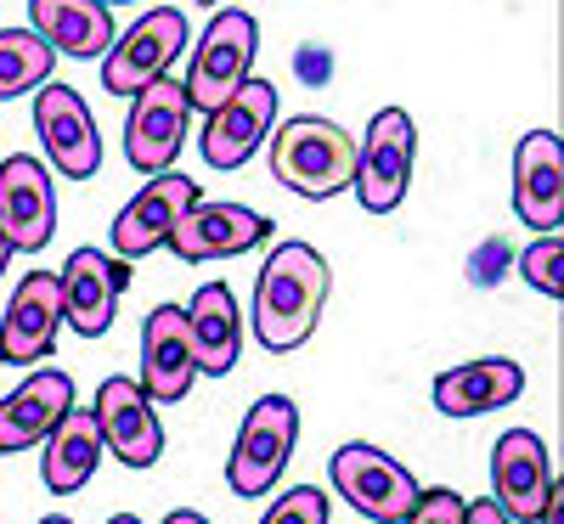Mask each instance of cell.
<instances>
[{
    "mask_svg": "<svg viewBox=\"0 0 564 524\" xmlns=\"http://www.w3.org/2000/svg\"><path fill=\"white\" fill-rule=\"evenodd\" d=\"M294 446H300V406L289 395H260L238 423V440L226 457V485L238 496H271Z\"/></svg>",
    "mask_w": 564,
    "mask_h": 524,
    "instance_id": "cell-3",
    "label": "cell"
},
{
    "mask_svg": "<svg viewBox=\"0 0 564 524\" xmlns=\"http://www.w3.org/2000/svg\"><path fill=\"white\" fill-rule=\"evenodd\" d=\"M254 52H260V23L243 7L215 12L209 29H204V40H198V52H193V74L181 79L186 108H193V113H215L231 90L249 79Z\"/></svg>",
    "mask_w": 564,
    "mask_h": 524,
    "instance_id": "cell-5",
    "label": "cell"
},
{
    "mask_svg": "<svg viewBox=\"0 0 564 524\" xmlns=\"http://www.w3.org/2000/svg\"><path fill=\"white\" fill-rule=\"evenodd\" d=\"M186 18L175 7H153L141 23H130L102 57V90H113V97H135V90H148L153 79L170 74V63L181 57L186 45Z\"/></svg>",
    "mask_w": 564,
    "mask_h": 524,
    "instance_id": "cell-9",
    "label": "cell"
},
{
    "mask_svg": "<svg viewBox=\"0 0 564 524\" xmlns=\"http://www.w3.org/2000/svg\"><path fill=\"white\" fill-rule=\"evenodd\" d=\"M271 237V220L260 209L243 204H193L181 215V226L170 231V254L186 265H204V260H231V254H249Z\"/></svg>",
    "mask_w": 564,
    "mask_h": 524,
    "instance_id": "cell-16",
    "label": "cell"
},
{
    "mask_svg": "<svg viewBox=\"0 0 564 524\" xmlns=\"http://www.w3.org/2000/svg\"><path fill=\"white\" fill-rule=\"evenodd\" d=\"M412 164H417V124H412V113L406 108L372 113L367 135L356 141L350 193L361 198L367 215H390V209H401L406 186H412Z\"/></svg>",
    "mask_w": 564,
    "mask_h": 524,
    "instance_id": "cell-4",
    "label": "cell"
},
{
    "mask_svg": "<svg viewBox=\"0 0 564 524\" xmlns=\"http://www.w3.org/2000/svg\"><path fill=\"white\" fill-rule=\"evenodd\" d=\"M63 327V288L52 271H29L12 288V310L0 316V361L7 367H34L52 356Z\"/></svg>",
    "mask_w": 564,
    "mask_h": 524,
    "instance_id": "cell-17",
    "label": "cell"
},
{
    "mask_svg": "<svg viewBox=\"0 0 564 524\" xmlns=\"http://www.w3.org/2000/svg\"><path fill=\"white\" fill-rule=\"evenodd\" d=\"M181 310H186V332H193L198 372L226 378L231 367H238V356H243V316H238L231 288L226 282H204V288L193 294V305H181Z\"/></svg>",
    "mask_w": 564,
    "mask_h": 524,
    "instance_id": "cell-22",
    "label": "cell"
},
{
    "mask_svg": "<svg viewBox=\"0 0 564 524\" xmlns=\"http://www.w3.org/2000/svg\"><path fill=\"white\" fill-rule=\"evenodd\" d=\"M7 265H12V249H7V237H0V276H7Z\"/></svg>",
    "mask_w": 564,
    "mask_h": 524,
    "instance_id": "cell-32",
    "label": "cell"
},
{
    "mask_svg": "<svg viewBox=\"0 0 564 524\" xmlns=\"http://www.w3.org/2000/svg\"><path fill=\"white\" fill-rule=\"evenodd\" d=\"M520 390H525V367L520 361L480 356V361H463V367L435 378V406L446 417H486L497 406H513Z\"/></svg>",
    "mask_w": 564,
    "mask_h": 524,
    "instance_id": "cell-21",
    "label": "cell"
},
{
    "mask_svg": "<svg viewBox=\"0 0 564 524\" xmlns=\"http://www.w3.org/2000/svg\"><path fill=\"white\" fill-rule=\"evenodd\" d=\"M108 524H141V518H135V513H113Z\"/></svg>",
    "mask_w": 564,
    "mask_h": 524,
    "instance_id": "cell-33",
    "label": "cell"
},
{
    "mask_svg": "<svg viewBox=\"0 0 564 524\" xmlns=\"http://www.w3.org/2000/svg\"><path fill=\"white\" fill-rule=\"evenodd\" d=\"M34 130H40V148L57 164L63 181L102 175V135H97V119H90V108L74 85L45 79L34 90Z\"/></svg>",
    "mask_w": 564,
    "mask_h": 524,
    "instance_id": "cell-8",
    "label": "cell"
},
{
    "mask_svg": "<svg viewBox=\"0 0 564 524\" xmlns=\"http://www.w3.org/2000/svg\"><path fill=\"white\" fill-rule=\"evenodd\" d=\"M327 480H334V491L372 524H401L417 502V473L401 468L390 451L367 446V440H350L327 457Z\"/></svg>",
    "mask_w": 564,
    "mask_h": 524,
    "instance_id": "cell-6",
    "label": "cell"
},
{
    "mask_svg": "<svg viewBox=\"0 0 564 524\" xmlns=\"http://www.w3.org/2000/svg\"><path fill=\"white\" fill-rule=\"evenodd\" d=\"M193 204H204V186L193 181V175H175V170H164V175H148V186L119 209V220H113V231H108V254H119V260H148V254H159L164 243H170V231L181 226V215L193 209Z\"/></svg>",
    "mask_w": 564,
    "mask_h": 524,
    "instance_id": "cell-7",
    "label": "cell"
},
{
    "mask_svg": "<svg viewBox=\"0 0 564 524\" xmlns=\"http://www.w3.org/2000/svg\"><path fill=\"white\" fill-rule=\"evenodd\" d=\"M193 332H186V310L181 305H159L141 327V390L153 406H175L193 395Z\"/></svg>",
    "mask_w": 564,
    "mask_h": 524,
    "instance_id": "cell-18",
    "label": "cell"
},
{
    "mask_svg": "<svg viewBox=\"0 0 564 524\" xmlns=\"http://www.w3.org/2000/svg\"><path fill=\"white\" fill-rule=\"evenodd\" d=\"M553 485H558V473L536 428H508L491 446V502L508 513V524H536Z\"/></svg>",
    "mask_w": 564,
    "mask_h": 524,
    "instance_id": "cell-13",
    "label": "cell"
},
{
    "mask_svg": "<svg viewBox=\"0 0 564 524\" xmlns=\"http://www.w3.org/2000/svg\"><path fill=\"white\" fill-rule=\"evenodd\" d=\"M463 524H508V513L486 496V502H468V507H463Z\"/></svg>",
    "mask_w": 564,
    "mask_h": 524,
    "instance_id": "cell-29",
    "label": "cell"
},
{
    "mask_svg": "<svg viewBox=\"0 0 564 524\" xmlns=\"http://www.w3.org/2000/svg\"><path fill=\"white\" fill-rule=\"evenodd\" d=\"M0 237L12 254H40L57 237V181L40 159H0Z\"/></svg>",
    "mask_w": 564,
    "mask_h": 524,
    "instance_id": "cell-10",
    "label": "cell"
},
{
    "mask_svg": "<svg viewBox=\"0 0 564 524\" xmlns=\"http://www.w3.org/2000/svg\"><path fill=\"white\" fill-rule=\"evenodd\" d=\"M97 428H102V446L124 462V468H153L164 457V423L148 401V390L135 378H102L97 390Z\"/></svg>",
    "mask_w": 564,
    "mask_h": 524,
    "instance_id": "cell-15",
    "label": "cell"
},
{
    "mask_svg": "<svg viewBox=\"0 0 564 524\" xmlns=\"http://www.w3.org/2000/svg\"><path fill=\"white\" fill-rule=\"evenodd\" d=\"M40 524H74V518H63V513H52V518H40Z\"/></svg>",
    "mask_w": 564,
    "mask_h": 524,
    "instance_id": "cell-34",
    "label": "cell"
},
{
    "mask_svg": "<svg viewBox=\"0 0 564 524\" xmlns=\"http://www.w3.org/2000/svg\"><path fill=\"white\" fill-rule=\"evenodd\" d=\"M74 406V378L63 367H34L23 384L0 401V451H29L57 428V417Z\"/></svg>",
    "mask_w": 564,
    "mask_h": 524,
    "instance_id": "cell-20",
    "label": "cell"
},
{
    "mask_svg": "<svg viewBox=\"0 0 564 524\" xmlns=\"http://www.w3.org/2000/svg\"><path fill=\"white\" fill-rule=\"evenodd\" d=\"M45 457H40V480L45 491H57V496H74L90 485V473H97L102 462V428H97V412H85V406H68L57 417V428L40 440Z\"/></svg>",
    "mask_w": 564,
    "mask_h": 524,
    "instance_id": "cell-23",
    "label": "cell"
},
{
    "mask_svg": "<svg viewBox=\"0 0 564 524\" xmlns=\"http://www.w3.org/2000/svg\"><path fill=\"white\" fill-rule=\"evenodd\" d=\"M29 12H34V34L52 45V52L79 57V63L108 57L113 18H108L102 0H29Z\"/></svg>",
    "mask_w": 564,
    "mask_h": 524,
    "instance_id": "cell-24",
    "label": "cell"
},
{
    "mask_svg": "<svg viewBox=\"0 0 564 524\" xmlns=\"http://www.w3.org/2000/svg\"><path fill=\"white\" fill-rule=\"evenodd\" d=\"M102 7H124V0H102Z\"/></svg>",
    "mask_w": 564,
    "mask_h": 524,
    "instance_id": "cell-35",
    "label": "cell"
},
{
    "mask_svg": "<svg viewBox=\"0 0 564 524\" xmlns=\"http://www.w3.org/2000/svg\"><path fill=\"white\" fill-rule=\"evenodd\" d=\"M52 63H57V52L34 29H0V102L23 97V90H40L52 79Z\"/></svg>",
    "mask_w": 564,
    "mask_h": 524,
    "instance_id": "cell-25",
    "label": "cell"
},
{
    "mask_svg": "<svg viewBox=\"0 0 564 524\" xmlns=\"http://www.w3.org/2000/svg\"><path fill=\"white\" fill-rule=\"evenodd\" d=\"M124 282H130V260L119 254H102V249H74L57 288H63V321L85 339H102L119 316V299H124Z\"/></svg>",
    "mask_w": 564,
    "mask_h": 524,
    "instance_id": "cell-14",
    "label": "cell"
},
{
    "mask_svg": "<svg viewBox=\"0 0 564 524\" xmlns=\"http://www.w3.org/2000/svg\"><path fill=\"white\" fill-rule=\"evenodd\" d=\"M463 507L468 502L452 485H435V491H417V502H412V513L401 524H463Z\"/></svg>",
    "mask_w": 564,
    "mask_h": 524,
    "instance_id": "cell-28",
    "label": "cell"
},
{
    "mask_svg": "<svg viewBox=\"0 0 564 524\" xmlns=\"http://www.w3.org/2000/svg\"><path fill=\"white\" fill-rule=\"evenodd\" d=\"M513 215L536 231H558L564 220V141L553 130H531L513 148Z\"/></svg>",
    "mask_w": 564,
    "mask_h": 524,
    "instance_id": "cell-19",
    "label": "cell"
},
{
    "mask_svg": "<svg viewBox=\"0 0 564 524\" xmlns=\"http://www.w3.org/2000/svg\"><path fill=\"white\" fill-rule=\"evenodd\" d=\"M520 276L531 282L536 294H547L553 305L564 299V243H558V231H542L536 243L520 254Z\"/></svg>",
    "mask_w": 564,
    "mask_h": 524,
    "instance_id": "cell-26",
    "label": "cell"
},
{
    "mask_svg": "<svg viewBox=\"0 0 564 524\" xmlns=\"http://www.w3.org/2000/svg\"><path fill=\"white\" fill-rule=\"evenodd\" d=\"M186 124H193V108H186L181 79H153L148 90L130 97V119H124V159L141 175H164L181 148H186Z\"/></svg>",
    "mask_w": 564,
    "mask_h": 524,
    "instance_id": "cell-11",
    "label": "cell"
},
{
    "mask_svg": "<svg viewBox=\"0 0 564 524\" xmlns=\"http://www.w3.org/2000/svg\"><path fill=\"white\" fill-rule=\"evenodd\" d=\"M327 294H334V271L311 243L271 249L254 276V339L271 356L300 350L327 310Z\"/></svg>",
    "mask_w": 564,
    "mask_h": 524,
    "instance_id": "cell-1",
    "label": "cell"
},
{
    "mask_svg": "<svg viewBox=\"0 0 564 524\" xmlns=\"http://www.w3.org/2000/svg\"><path fill=\"white\" fill-rule=\"evenodd\" d=\"M204 135H198V153L209 170H243L254 153H260V141L276 130V85L265 79H243L231 97L204 113Z\"/></svg>",
    "mask_w": 564,
    "mask_h": 524,
    "instance_id": "cell-12",
    "label": "cell"
},
{
    "mask_svg": "<svg viewBox=\"0 0 564 524\" xmlns=\"http://www.w3.org/2000/svg\"><path fill=\"white\" fill-rule=\"evenodd\" d=\"M164 524H209V518H204V513H193V507H175Z\"/></svg>",
    "mask_w": 564,
    "mask_h": 524,
    "instance_id": "cell-31",
    "label": "cell"
},
{
    "mask_svg": "<svg viewBox=\"0 0 564 524\" xmlns=\"http://www.w3.org/2000/svg\"><path fill=\"white\" fill-rule=\"evenodd\" d=\"M260 524H327V491L322 485H294V491H282Z\"/></svg>",
    "mask_w": 564,
    "mask_h": 524,
    "instance_id": "cell-27",
    "label": "cell"
},
{
    "mask_svg": "<svg viewBox=\"0 0 564 524\" xmlns=\"http://www.w3.org/2000/svg\"><path fill=\"white\" fill-rule=\"evenodd\" d=\"M265 141H271V175L289 186V193H300L311 204H327V198L350 193L356 141L334 119H316V113L282 119V130H271Z\"/></svg>",
    "mask_w": 564,
    "mask_h": 524,
    "instance_id": "cell-2",
    "label": "cell"
},
{
    "mask_svg": "<svg viewBox=\"0 0 564 524\" xmlns=\"http://www.w3.org/2000/svg\"><path fill=\"white\" fill-rule=\"evenodd\" d=\"M536 524H564V491L553 485V496H547V507L536 513Z\"/></svg>",
    "mask_w": 564,
    "mask_h": 524,
    "instance_id": "cell-30",
    "label": "cell"
}]
</instances>
